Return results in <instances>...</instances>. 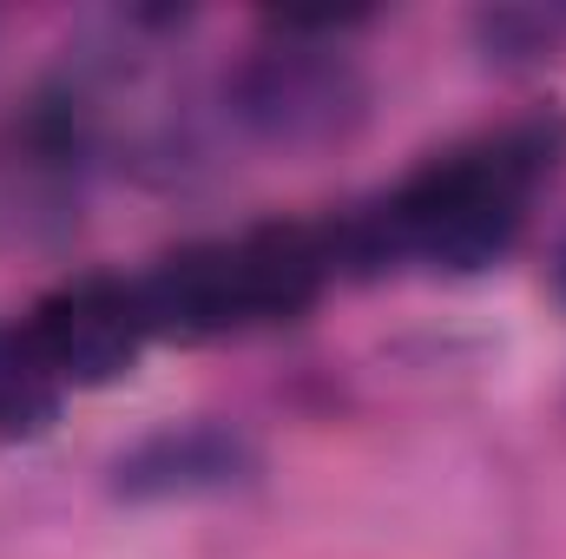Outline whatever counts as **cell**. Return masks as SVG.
Segmentation results:
<instances>
[{"label":"cell","mask_w":566,"mask_h":559,"mask_svg":"<svg viewBox=\"0 0 566 559\" xmlns=\"http://www.w3.org/2000/svg\"><path fill=\"white\" fill-rule=\"evenodd\" d=\"M271 27L283 33L277 46H258L231 73V119L271 151L343 145L369 113L363 73L323 33H303V27H283V20H271Z\"/></svg>","instance_id":"obj_3"},{"label":"cell","mask_w":566,"mask_h":559,"mask_svg":"<svg viewBox=\"0 0 566 559\" xmlns=\"http://www.w3.org/2000/svg\"><path fill=\"white\" fill-rule=\"evenodd\" d=\"M251 454L238 434L224 428H158L151 441H139L133 454H119L113 467V494L126 500H185V494H218L231 481H244Z\"/></svg>","instance_id":"obj_5"},{"label":"cell","mask_w":566,"mask_h":559,"mask_svg":"<svg viewBox=\"0 0 566 559\" xmlns=\"http://www.w3.org/2000/svg\"><path fill=\"white\" fill-rule=\"evenodd\" d=\"M336 271V231L310 224H258L238 238L185 244L158 257V271L139 277L151 336L171 342H218L264 323L303 316Z\"/></svg>","instance_id":"obj_2"},{"label":"cell","mask_w":566,"mask_h":559,"mask_svg":"<svg viewBox=\"0 0 566 559\" xmlns=\"http://www.w3.org/2000/svg\"><path fill=\"white\" fill-rule=\"evenodd\" d=\"M60 382L33 356L20 323H0V441H33L60 421Z\"/></svg>","instance_id":"obj_6"},{"label":"cell","mask_w":566,"mask_h":559,"mask_svg":"<svg viewBox=\"0 0 566 559\" xmlns=\"http://www.w3.org/2000/svg\"><path fill=\"white\" fill-rule=\"evenodd\" d=\"M560 113H534L501 133L434 151L336 238V264L343 257H363V264L409 257V264H434V271H488L494 257L514 251L527 204H534L541 178L560 165Z\"/></svg>","instance_id":"obj_1"},{"label":"cell","mask_w":566,"mask_h":559,"mask_svg":"<svg viewBox=\"0 0 566 559\" xmlns=\"http://www.w3.org/2000/svg\"><path fill=\"white\" fill-rule=\"evenodd\" d=\"M33 356L46 362V376L60 389H106L119 376H133L151 342V316H145L139 283L126 277H66L53 283L27 316H20Z\"/></svg>","instance_id":"obj_4"},{"label":"cell","mask_w":566,"mask_h":559,"mask_svg":"<svg viewBox=\"0 0 566 559\" xmlns=\"http://www.w3.org/2000/svg\"><path fill=\"white\" fill-rule=\"evenodd\" d=\"M554 289L566 296V251H560V264H554Z\"/></svg>","instance_id":"obj_7"}]
</instances>
